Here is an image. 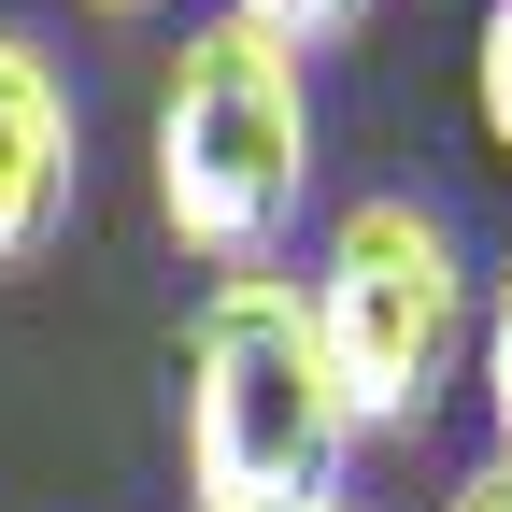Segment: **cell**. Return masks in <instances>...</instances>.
<instances>
[{
    "label": "cell",
    "mask_w": 512,
    "mask_h": 512,
    "mask_svg": "<svg viewBox=\"0 0 512 512\" xmlns=\"http://www.w3.org/2000/svg\"><path fill=\"white\" fill-rule=\"evenodd\" d=\"M100 15H157V0H100Z\"/></svg>",
    "instance_id": "obj_9"
},
{
    "label": "cell",
    "mask_w": 512,
    "mask_h": 512,
    "mask_svg": "<svg viewBox=\"0 0 512 512\" xmlns=\"http://www.w3.org/2000/svg\"><path fill=\"white\" fill-rule=\"evenodd\" d=\"M313 200V57L256 15H200L157 72V214L214 271H271Z\"/></svg>",
    "instance_id": "obj_2"
},
{
    "label": "cell",
    "mask_w": 512,
    "mask_h": 512,
    "mask_svg": "<svg viewBox=\"0 0 512 512\" xmlns=\"http://www.w3.org/2000/svg\"><path fill=\"white\" fill-rule=\"evenodd\" d=\"M470 86H484V128L512 157V0H484V43H470Z\"/></svg>",
    "instance_id": "obj_7"
},
{
    "label": "cell",
    "mask_w": 512,
    "mask_h": 512,
    "mask_svg": "<svg viewBox=\"0 0 512 512\" xmlns=\"http://www.w3.org/2000/svg\"><path fill=\"white\" fill-rule=\"evenodd\" d=\"M356 413L299 271H214L185 313V512H342Z\"/></svg>",
    "instance_id": "obj_1"
},
{
    "label": "cell",
    "mask_w": 512,
    "mask_h": 512,
    "mask_svg": "<svg viewBox=\"0 0 512 512\" xmlns=\"http://www.w3.org/2000/svg\"><path fill=\"white\" fill-rule=\"evenodd\" d=\"M456 512H512V470H498V456H484V470H470V484H456Z\"/></svg>",
    "instance_id": "obj_8"
},
{
    "label": "cell",
    "mask_w": 512,
    "mask_h": 512,
    "mask_svg": "<svg viewBox=\"0 0 512 512\" xmlns=\"http://www.w3.org/2000/svg\"><path fill=\"white\" fill-rule=\"evenodd\" d=\"M86 200V128H72V86L29 29H0V285L43 271L57 228Z\"/></svg>",
    "instance_id": "obj_4"
},
{
    "label": "cell",
    "mask_w": 512,
    "mask_h": 512,
    "mask_svg": "<svg viewBox=\"0 0 512 512\" xmlns=\"http://www.w3.org/2000/svg\"><path fill=\"white\" fill-rule=\"evenodd\" d=\"M228 15H256V29L299 43V57H328V43H356V29H370V0H228Z\"/></svg>",
    "instance_id": "obj_6"
},
{
    "label": "cell",
    "mask_w": 512,
    "mask_h": 512,
    "mask_svg": "<svg viewBox=\"0 0 512 512\" xmlns=\"http://www.w3.org/2000/svg\"><path fill=\"white\" fill-rule=\"evenodd\" d=\"M470 384H484V427H498V470H512V256L470 299Z\"/></svg>",
    "instance_id": "obj_5"
},
{
    "label": "cell",
    "mask_w": 512,
    "mask_h": 512,
    "mask_svg": "<svg viewBox=\"0 0 512 512\" xmlns=\"http://www.w3.org/2000/svg\"><path fill=\"white\" fill-rule=\"evenodd\" d=\"M313 342H328V384L356 441H413L441 413V384L470 370V256L441 228V200L384 185V200H342L328 214V256H313Z\"/></svg>",
    "instance_id": "obj_3"
}]
</instances>
